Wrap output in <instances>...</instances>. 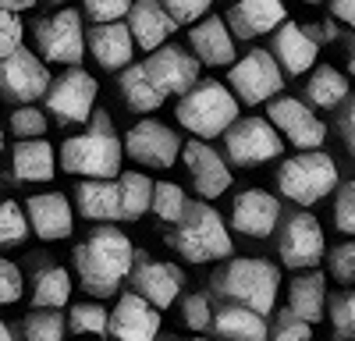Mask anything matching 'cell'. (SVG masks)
<instances>
[{
    "label": "cell",
    "instance_id": "obj_52",
    "mask_svg": "<svg viewBox=\"0 0 355 341\" xmlns=\"http://www.w3.org/2000/svg\"><path fill=\"white\" fill-rule=\"evenodd\" d=\"M348 71H352V78H355V40H352V46H348Z\"/></svg>",
    "mask_w": 355,
    "mask_h": 341
},
{
    "label": "cell",
    "instance_id": "obj_48",
    "mask_svg": "<svg viewBox=\"0 0 355 341\" xmlns=\"http://www.w3.org/2000/svg\"><path fill=\"white\" fill-rule=\"evenodd\" d=\"M338 132H341V142H345V150L355 157V96L345 103L341 110V121H338Z\"/></svg>",
    "mask_w": 355,
    "mask_h": 341
},
{
    "label": "cell",
    "instance_id": "obj_41",
    "mask_svg": "<svg viewBox=\"0 0 355 341\" xmlns=\"http://www.w3.org/2000/svg\"><path fill=\"white\" fill-rule=\"evenodd\" d=\"M270 341H313V324H306L302 317H295L291 309H281Z\"/></svg>",
    "mask_w": 355,
    "mask_h": 341
},
{
    "label": "cell",
    "instance_id": "obj_37",
    "mask_svg": "<svg viewBox=\"0 0 355 341\" xmlns=\"http://www.w3.org/2000/svg\"><path fill=\"white\" fill-rule=\"evenodd\" d=\"M28 231H33L28 213L15 203V199H4V207H0V242H4V245H18V242H25Z\"/></svg>",
    "mask_w": 355,
    "mask_h": 341
},
{
    "label": "cell",
    "instance_id": "obj_8",
    "mask_svg": "<svg viewBox=\"0 0 355 341\" xmlns=\"http://www.w3.org/2000/svg\"><path fill=\"white\" fill-rule=\"evenodd\" d=\"M227 85L242 103L256 107L284 89V68L270 50H249L239 64L227 68Z\"/></svg>",
    "mask_w": 355,
    "mask_h": 341
},
{
    "label": "cell",
    "instance_id": "obj_45",
    "mask_svg": "<svg viewBox=\"0 0 355 341\" xmlns=\"http://www.w3.org/2000/svg\"><path fill=\"white\" fill-rule=\"evenodd\" d=\"M160 4L178 25H192V21H202V15L210 11L214 0H160Z\"/></svg>",
    "mask_w": 355,
    "mask_h": 341
},
{
    "label": "cell",
    "instance_id": "obj_17",
    "mask_svg": "<svg viewBox=\"0 0 355 341\" xmlns=\"http://www.w3.org/2000/svg\"><path fill=\"white\" fill-rule=\"evenodd\" d=\"M110 334L117 341H160V309L139 292H125L110 309Z\"/></svg>",
    "mask_w": 355,
    "mask_h": 341
},
{
    "label": "cell",
    "instance_id": "obj_29",
    "mask_svg": "<svg viewBox=\"0 0 355 341\" xmlns=\"http://www.w3.org/2000/svg\"><path fill=\"white\" fill-rule=\"evenodd\" d=\"M75 203L85 220H121V189H117V182H78Z\"/></svg>",
    "mask_w": 355,
    "mask_h": 341
},
{
    "label": "cell",
    "instance_id": "obj_30",
    "mask_svg": "<svg viewBox=\"0 0 355 341\" xmlns=\"http://www.w3.org/2000/svg\"><path fill=\"white\" fill-rule=\"evenodd\" d=\"M117 93H121V100H125L135 114L160 110L164 100H167V96L160 93V85L150 78L146 64H132V68H125L121 75H117Z\"/></svg>",
    "mask_w": 355,
    "mask_h": 341
},
{
    "label": "cell",
    "instance_id": "obj_28",
    "mask_svg": "<svg viewBox=\"0 0 355 341\" xmlns=\"http://www.w3.org/2000/svg\"><path fill=\"white\" fill-rule=\"evenodd\" d=\"M214 331L224 341H270V331H266V317H259L256 309L245 306H220L214 317Z\"/></svg>",
    "mask_w": 355,
    "mask_h": 341
},
{
    "label": "cell",
    "instance_id": "obj_38",
    "mask_svg": "<svg viewBox=\"0 0 355 341\" xmlns=\"http://www.w3.org/2000/svg\"><path fill=\"white\" fill-rule=\"evenodd\" d=\"M8 128L15 139H43L46 132V114L40 107H15L11 110V118H8Z\"/></svg>",
    "mask_w": 355,
    "mask_h": 341
},
{
    "label": "cell",
    "instance_id": "obj_21",
    "mask_svg": "<svg viewBox=\"0 0 355 341\" xmlns=\"http://www.w3.org/2000/svg\"><path fill=\"white\" fill-rule=\"evenodd\" d=\"M270 53L277 57V64L288 71V75H313L320 64H316V53H320V43L309 36V28L299 25V21H284L274 40H270Z\"/></svg>",
    "mask_w": 355,
    "mask_h": 341
},
{
    "label": "cell",
    "instance_id": "obj_14",
    "mask_svg": "<svg viewBox=\"0 0 355 341\" xmlns=\"http://www.w3.org/2000/svg\"><path fill=\"white\" fill-rule=\"evenodd\" d=\"M125 153L142 167H174V160L185 153V146L178 139V132L167 128L164 121L142 118L139 125L125 132Z\"/></svg>",
    "mask_w": 355,
    "mask_h": 341
},
{
    "label": "cell",
    "instance_id": "obj_9",
    "mask_svg": "<svg viewBox=\"0 0 355 341\" xmlns=\"http://www.w3.org/2000/svg\"><path fill=\"white\" fill-rule=\"evenodd\" d=\"M224 146L234 167H259V164L281 160L284 135L270 125V118H242L224 135Z\"/></svg>",
    "mask_w": 355,
    "mask_h": 341
},
{
    "label": "cell",
    "instance_id": "obj_13",
    "mask_svg": "<svg viewBox=\"0 0 355 341\" xmlns=\"http://www.w3.org/2000/svg\"><path fill=\"white\" fill-rule=\"evenodd\" d=\"M266 114H270V125L284 135V142H291L299 153H313L323 146V139H327V125H323L316 114L295 96H277L270 100V107H266Z\"/></svg>",
    "mask_w": 355,
    "mask_h": 341
},
{
    "label": "cell",
    "instance_id": "obj_44",
    "mask_svg": "<svg viewBox=\"0 0 355 341\" xmlns=\"http://www.w3.org/2000/svg\"><path fill=\"white\" fill-rule=\"evenodd\" d=\"M334 224L338 231L352 235L355 238V182H345L338 189V199H334Z\"/></svg>",
    "mask_w": 355,
    "mask_h": 341
},
{
    "label": "cell",
    "instance_id": "obj_54",
    "mask_svg": "<svg viewBox=\"0 0 355 341\" xmlns=\"http://www.w3.org/2000/svg\"><path fill=\"white\" fill-rule=\"evenodd\" d=\"M302 4H320V0H302Z\"/></svg>",
    "mask_w": 355,
    "mask_h": 341
},
{
    "label": "cell",
    "instance_id": "obj_35",
    "mask_svg": "<svg viewBox=\"0 0 355 341\" xmlns=\"http://www.w3.org/2000/svg\"><path fill=\"white\" fill-rule=\"evenodd\" d=\"M153 213H157L164 224H182V217L189 213L185 189H182V185H174V182H157V192H153Z\"/></svg>",
    "mask_w": 355,
    "mask_h": 341
},
{
    "label": "cell",
    "instance_id": "obj_46",
    "mask_svg": "<svg viewBox=\"0 0 355 341\" xmlns=\"http://www.w3.org/2000/svg\"><path fill=\"white\" fill-rule=\"evenodd\" d=\"M21 40H25V25L18 15L4 11L0 15V57H11L21 50Z\"/></svg>",
    "mask_w": 355,
    "mask_h": 341
},
{
    "label": "cell",
    "instance_id": "obj_39",
    "mask_svg": "<svg viewBox=\"0 0 355 341\" xmlns=\"http://www.w3.org/2000/svg\"><path fill=\"white\" fill-rule=\"evenodd\" d=\"M132 8H135V0H85L82 4L85 18L93 25H114V21L128 18Z\"/></svg>",
    "mask_w": 355,
    "mask_h": 341
},
{
    "label": "cell",
    "instance_id": "obj_53",
    "mask_svg": "<svg viewBox=\"0 0 355 341\" xmlns=\"http://www.w3.org/2000/svg\"><path fill=\"white\" fill-rule=\"evenodd\" d=\"M0 341H15V334H11L8 324H0Z\"/></svg>",
    "mask_w": 355,
    "mask_h": 341
},
{
    "label": "cell",
    "instance_id": "obj_25",
    "mask_svg": "<svg viewBox=\"0 0 355 341\" xmlns=\"http://www.w3.org/2000/svg\"><path fill=\"white\" fill-rule=\"evenodd\" d=\"M128 28L135 36V46H142L146 53H157L160 46H167V36L178 28V21L167 15L160 0H135V8L128 15Z\"/></svg>",
    "mask_w": 355,
    "mask_h": 341
},
{
    "label": "cell",
    "instance_id": "obj_56",
    "mask_svg": "<svg viewBox=\"0 0 355 341\" xmlns=\"http://www.w3.org/2000/svg\"><path fill=\"white\" fill-rule=\"evenodd\" d=\"M50 4H61V0H50Z\"/></svg>",
    "mask_w": 355,
    "mask_h": 341
},
{
    "label": "cell",
    "instance_id": "obj_24",
    "mask_svg": "<svg viewBox=\"0 0 355 341\" xmlns=\"http://www.w3.org/2000/svg\"><path fill=\"white\" fill-rule=\"evenodd\" d=\"M189 43H192V53L199 57V64H206V68H234L239 64L234 61V33L217 15L192 25Z\"/></svg>",
    "mask_w": 355,
    "mask_h": 341
},
{
    "label": "cell",
    "instance_id": "obj_1",
    "mask_svg": "<svg viewBox=\"0 0 355 341\" xmlns=\"http://www.w3.org/2000/svg\"><path fill=\"white\" fill-rule=\"evenodd\" d=\"M135 256L139 252L121 227H114V224L93 227V235L75 249V270H78L82 288L93 299L117 295L121 281L135 270Z\"/></svg>",
    "mask_w": 355,
    "mask_h": 341
},
{
    "label": "cell",
    "instance_id": "obj_33",
    "mask_svg": "<svg viewBox=\"0 0 355 341\" xmlns=\"http://www.w3.org/2000/svg\"><path fill=\"white\" fill-rule=\"evenodd\" d=\"M117 189H121V220H139L146 210H153L157 185L146 175H139V170H125L117 178Z\"/></svg>",
    "mask_w": 355,
    "mask_h": 341
},
{
    "label": "cell",
    "instance_id": "obj_32",
    "mask_svg": "<svg viewBox=\"0 0 355 341\" xmlns=\"http://www.w3.org/2000/svg\"><path fill=\"white\" fill-rule=\"evenodd\" d=\"M71 299V274L64 267H43L33 277V309H61Z\"/></svg>",
    "mask_w": 355,
    "mask_h": 341
},
{
    "label": "cell",
    "instance_id": "obj_40",
    "mask_svg": "<svg viewBox=\"0 0 355 341\" xmlns=\"http://www.w3.org/2000/svg\"><path fill=\"white\" fill-rule=\"evenodd\" d=\"M327 267H331V277L341 281V284H355V238L352 242H341L327 252Z\"/></svg>",
    "mask_w": 355,
    "mask_h": 341
},
{
    "label": "cell",
    "instance_id": "obj_7",
    "mask_svg": "<svg viewBox=\"0 0 355 341\" xmlns=\"http://www.w3.org/2000/svg\"><path fill=\"white\" fill-rule=\"evenodd\" d=\"M89 33L82 28V15L75 8H64L50 18H40L33 21V43H36V53H43V61H53V64H68V68H78V61L89 53Z\"/></svg>",
    "mask_w": 355,
    "mask_h": 341
},
{
    "label": "cell",
    "instance_id": "obj_50",
    "mask_svg": "<svg viewBox=\"0 0 355 341\" xmlns=\"http://www.w3.org/2000/svg\"><path fill=\"white\" fill-rule=\"evenodd\" d=\"M309 36H313L316 43H323V40H327V43H331V40L338 36V28H334L331 21H316V28H309Z\"/></svg>",
    "mask_w": 355,
    "mask_h": 341
},
{
    "label": "cell",
    "instance_id": "obj_55",
    "mask_svg": "<svg viewBox=\"0 0 355 341\" xmlns=\"http://www.w3.org/2000/svg\"><path fill=\"white\" fill-rule=\"evenodd\" d=\"M192 341H210V338H192Z\"/></svg>",
    "mask_w": 355,
    "mask_h": 341
},
{
    "label": "cell",
    "instance_id": "obj_3",
    "mask_svg": "<svg viewBox=\"0 0 355 341\" xmlns=\"http://www.w3.org/2000/svg\"><path fill=\"white\" fill-rule=\"evenodd\" d=\"M210 288L217 295H224L227 302L256 309L259 317H266L277 302V292H281V270L270 260L242 256V260H231L224 270H217L210 277Z\"/></svg>",
    "mask_w": 355,
    "mask_h": 341
},
{
    "label": "cell",
    "instance_id": "obj_2",
    "mask_svg": "<svg viewBox=\"0 0 355 341\" xmlns=\"http://www.w3.org/2000/svg\"><path fill=\"white\" fill-rule=\"evenodd\" d=\"M121 157H125V139H117L107 110H96L82 135L61 142V167L68 175H78L82 182H117L125 175Z\"/></svg>",
    "mask_w": 355,
    "mask_h": 341
},
{
    "label": "cell",
    "instance_id": "obj_43",
    "mask_svg": "<svg viewBox=\"0 0 355 341\" xmlns=\"http://www.w3.org/2000/svg\"><path fill=\"white\" fill-rule=\"evenodd\" d=\"M331 324H334L338 338H355V292L331 299Z\"/></svg>",
    "mask_w": 355,
    "mask_h": 341
},
{
    "label": "cell",
    "instance_id": "obj_36",
    "mask_svg": "<svg viewBox=\"0 0 355 341\" xmlns=\"http://www.w3.org/2000/svg\"><path fill=\"white\" fill-rule=\"evenodd\" d=\"M71 334H107L110 331V313L100 302H78L68 313Z\"/></svg>",
    "mask_w": 355,
    "mask_h": 341
},
{
    "label": "cell",
    "instance_id": "obj_4",
    "mask_svg": "<svg viewBox=\"0 0 355 341\" xmlns=\"http://www.w3.org/2000/svg\"><path fill=\"white\" fill-rule=\"evenodd\" d=\"M174 118L196 139L227 135L242 121L239 118V96H234L231 85H224V82H199L192 93H185L182 100H178Z\"/></svg>",
    "mask_w": 355,
    "mask_h": 341
},
{
    "label": "cell",
    "instance_id": "obj_31",
    "mask_svg": "<svg viewBox=\"0 0 355 341\" xmlns=\"http://www.w3.org/2000/svg\"><path fill=\"white\" fill-rule=\"evenodd\" d=\"M306 100L320 110H334V107L348 103V78L331 64H320L306 82Z\"/></svg>",
    "mask_w": 355,
    "mask_h": 341
},
{
    "label": "cell",
    "instance_id": "obj_11",
    "mask_svg": "<svg viewBox=\"0 0 355 341\" xmlns=\"http://www.w3.org/2000/svg\"><path fill=\"white\" fill-rule=\"evenodd\" d=\"M50 71H46V61L40 53H33L28 46H21L18 53L4 57L0 61V89L11 103H21V107H33L40 96L50 93Z\"/></svg>",
    "mask_w": 355,
    "mask_h": 341
},
{
    "label": "cell",
    "instance_id": "obj_34",
    "mask_svg": "<svg viewBox=\"0 0 355 341\" xmlns=\"http://www.w3.org/2000/svg\"><path fill=\"white\" fill-rule=\"evenodd\" d=\"M64 327L68 320L57 309H33L21 324L25 341H64Z\"/></svg>",
    "mask_w": 355,
    "mask_h": 341
},
{
    "label": "cell",
    "instance_id": "obj_27",
    "mask_svg": "<svg viewBox=\"0 0 355 341\" xmlns=\"http://www.w3.org/2000/svg\"><path fill=\"white\" fill-rule=\"evenodd\" d=\"M323 306H327V277L320 270L295 274L288 284V309L295 317H302L306 324L323 320Z\"/></svg>",
    "mask_w": 355,
    "mask_h": 341
},
{
    "label": "cell",
    "instance_id": "obj_26",
    "mask_svg": "<svg viewBox=\"0 0 355 341\" xmlns=\"http://www.w3.org/2000/svg\"><path fill=\"white\" fill-rule=\"evenodd\" d=\"M11 175L18 182H50L57 175V160H53V146L46 139H25L15 142L11 150Z\"/></svg>",
    "mask_w": 355,
    "mask_h": 341
},
{
    "label": "cell",
    "instance_id": "obj_51",
    "mask_svg": "<svg viewBox=\"0 0 355 341\" xmlns=\"http://www.w3.org/2000/svg\"><path fill=\"white\" fill-rule=\"evenodd\" d=\"M33 4H36V0H0V8H4V11H11V15H18V11H28Z\"/></svg>",
    "mask_w": 355,
    "mask_h": 341
},
{
    "label": "cell",
    "instance_id": "obj_49",
    "mask_svg": "<svg viewBox=\"0 0 355 341\" xmlns=\"http://www.w3.org/2000/svg\"><path fill=\"white\" fill-rule=\"evenodd\" d=\"M331 11H334L338 21H345V25L355 28V0H331Z\"/></svg>",
    "mask_w": 355,
    "mask_h": 341
},
{
    "label": "cell",
    "instance_id": "obj_22",
    "mask_svg": "<svg viewBox=\"0 0 355 341\" xmlns=\"http://www.w3.org/2000/svg\"><path fill=\"white\" fill-rule=\"evenodd\" d=\"M28 224L43 242H61L75 231V217H71V203L64 192H40V195H28L25 203Z\"/></svg>",
    "mask_w": 355,
    "mask_h": 341
},
{
    "label": "cell",
    "instance_id": "obj_42",
    "mask_svg": "<svg viewBox=\"0 0 355 341\" xmlns=\"http://www.w3.org/2000/svg\"><path fill=\"white\" fill-rule=\"evenodd\" d=\"M214 317L217 313L210 309V299L206 295H185L182 299V320L192 327V331H206V327H214Z\"/></svg>",
    "mask_w": 355,
    "mask_h": 341
},
{
    "label": "cell",
    "instance_id": "obj_16",
    "mask_svg": "<svg viewBox=\"0 0 355 341\" xmlns=\"http://www.w3.org/2000/svg\"><path fill=\"white\" fill-rule=\"evenodd\" d=\"M231 224L245 238H270L281 224V199L266 189H245L234 195Z\"/></svg>",
    "mask_w": 355,
    "mask_h": 341
},
{
    "label": "cell",
    "instance_id": "obj_12",
    "mask_svg": "<svg viewBox=\"0 0 355 341\" xmlns=\"http://www.w3.org/2000/svg\"><path fill=\"white\" fill-rule=\"evenodd\" d=\"M323 227L309 210H295L284 227H281V238H277V252H281V263L291 267L295 274H306L323 260Z\"/></svg>",
    "mask_w": 355,
    "mask_h": 341
},
{
    "label": "cell",
    "instance_id": "obj_47",
    "mask_svg": "<svg viewBox=\"0 0 355 341\" xmlns=\"http://www.w3.org/2000/svg\"><path fill=\"white\" fill-rule=\"evenodd\" d=\"M18 299H21V270L11 260H4V263H0V302L11 306Z\"/></svg>",
    "mask_w": 355,
    "mask_h": 341
},
{
    "label": "cell",
    "instance_id": "obj_19",
    "mask_svg": "<svg viewBox=\"0 0 355 341\" xmlns=\"http://www.w3.org/2000/svg\"><path fill=\"white\" fill-rule=\"evenodd\" d=\"M189 175H192V185L202 199H217L231 189V167L224 164V157L206 146L202 139H189L185 142V153H182Z\"/></svg>",
    "mask_w": 355,
    "mask_h": 341
},
{
    "label": "cell",
    "instance_id": "obj_6",
    "mask_svg": "<svg viewBox=\"0 0 355 341\" xmlns=\"http://www.w3.org/2000/svg\"><path fill=\"white\" fill-rule=\"evenodd\" d=\"M277 189L295 207H313L338 189V164L331 153H295L277 167Z\"/></svg>",
    "mask_w": 355,
    "mask_h": 341
},
{
    "label": "cell",
    "instance_id": "obj_10",
    "mask_svg": "<svg viewBox=\"0 0 355 341\" xmlns=\"http://www.w3.org/2000/svg\"><path fill=\"white\" fill-rule=\"evenodd\" d=\"M96 93H100V85H96L93 75L82 71V68H68L61 78H53L50 93H46V110L61 125H89L96 114L93 110Z\"/></svg>",
    "mask_w": 355,
    "mask_h": 341
},
{
    "label": "cell",
    "instance_id": "obj_23",
    "mask_svg": "<svg viewBox=\"0 0 355 341\" xmlns=\"http://www.w3.org/2000/svg\"><path fill=\"white\" fill-rule=\"evenodd\" d=\"M85 40H89V57H93L103 71H125V68H132L135 36H132V28L125 21L93 25Z\"/></svg>",
    "mask_w": 355,
    "mask_h": 341
},
{
    "label": "cell",
    "instance_id": "obj_5",
    "mask_svg": "<svg viewBox=\"0 0 355 341\" xmlns=\"http://www.w3.org/2000/svg\"><path fill=\"white\" fill-rule=\"evenodd\" d=\"M171 245L178 249V256L185 263H214L231 252V235L210 203H189V213L182 217V224H174Z\"/></svg>",
    "mask_w": 355,
    "mask_h": 341
},
{
    "label": "cell",
    "instance_id": "obj_18",
    "mask_svg": "<svg viewBox=\"0 0 355 341\" xmlns=\"http://www.w3.org/2000/svg\"><path fill=\"white\" fill-rule=\"evenodd\" d=\"M185 274L174 263H160L150 256H135V270H132V292H139L146 302H153L157 309H167L178 295H182Z\"/></svg>",
    "mask_w": 355,
    "mask_h": 341
},
{
    "label": "cell",
    "instance_id": "obj_15",
    "mask_svg": "<svg viewBox=\"0 0 355 341\" xmlns=\"http://www.w3.org/2000/svg\"><path fill=\"white\" fill-rule=\"evenodd\" d=\"M146 71H150V78L160 85L164 96H178V100H182L185 93H192L199 85V57H192L182 46L167 43L157 53L146 57Z\"/></svg>",
    "mask_w": 355,
    "mask_h": 341
},
{
    "label": "cell",
    "instance_id": "obj_20",
    "mask_svg": "<svg viewBox=\"0 0 355 341\" xmlns=\"http://www.w3.org/2000/svg\"><path fill=\"white\" fill-rule=\"evenodd\" d=\"M224 21L234 33V40H256L266 33H277L288 21V8L284 0H234Z\"/></svg>",
    "mask_w": 355,
    "mask_h": 341
}]
</instances>
